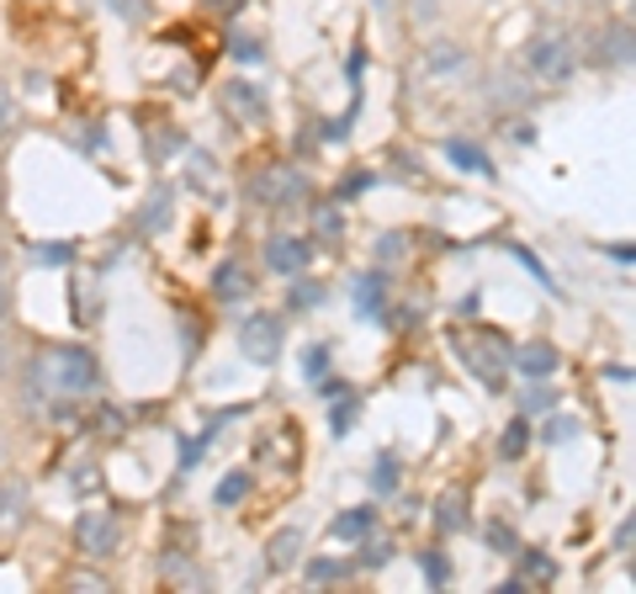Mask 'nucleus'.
I'll use <instances>...</instances> for the list:
<instances>
[{
  "mask_svg": "<svg viewBox=\"0 0 636 594\" xmlns=\"http://www.w3.org/2000/svg\"><path fill=\"white\" fill-rule=\"evenodd\" d=\"M38 260H70V244H42Z\"/></svg>",
  "mask_w": 636,
  "mask_h": 594,
  "instance_id": "bb28decb",
  "label": "nucleus"
},
{
  "mask_svg": "<svg viewBox=\"0 0 636 594\" xmlns=\"http://www.w3.org/2000/svg\"><path fill=\"white\" fill-rule=\"evenodd\" d=\"M525 64H530V75H536V80L562 85V80H573V70H578V53H573V43L562 38V33H547V38L530 43Z\"/></svg>",
  "mask_w": 636,
  "mask_h": 594,
  "instance_id": "f03ea898",
  "label": "nucleus"
},
{
  "mask_svg": "<svg viewBox=\"0 0 636 594\" xmlns=\"http://www.w3.org/2000/svg\"><path fill=\"white\" fill-rule=\"evenodd\" d=\"M525 573H530V579H541V584H547V579H552V557L530 553V557H525Z\"/></svg>",
  "mask_w": 636,
  "mask_h": 594,
  "instance_id": "4be33fe9",
  "label": "nucleus"
},
{
  "mask_svg": "<svg viewBox=\"0 0 636 594\" xmlns=\"http://www.w3.org/2000/svg\"><path fill=\"white\" fill-rule=\"evenodd\" d=\"M308 579H314V584H340V579H351V562H334V557H318L314 568H308Z\"/></svg>",
  "mask_w": 636,
  "mask_h": 594,
  "instance_id": "2eb2a0df",
  "label": "nucleus"
},
{
  "mask_svg": "<svg viewBox=\"0 0 636 594\" xmlns=\"http://www.w3.org/2000/svg\"><path fill=\"white\" fill-rule=\"evenodd\" d=\"M118 542H122V531L107 510H85V516L75 520V547L85 557H112L118 553Z\"/></svg>",
  "mask_w": 636,
  "mask_h": 594,
  "instance_id": "20e7f679",
  "label": "nucleus"
},
{
  "mask_svg": "<svg viewBox=\"0 0 636 594\" xmlns=\"http://www.w3.org/2000/svg\"><path fill=\"white\" fill-rule=\"evenodd\" d=\"M445 155L456 159L462 170H473V175H493V165H488V155H482V149H473V144H462V138H451V144H445Z\"/></svg>",
  "mask_w": 636,
  "mask_h": 594,
  "instance_id": "9b49d317",
  "label": "nucleus"
},
{
  "mask_svg": "<svg viewBox=\"0 0 636 594\" xmlns=\"http://www.w3.org/2000/svg\"><path fill=\"white\" fill-rule=\"evenodd\" d=\"M595 59L604 70H626L632 64V27L626 22H615V27H604L595 43Z\"/></svg>",
  "mask_w": 636,
  "mask_h": 594,
  "instance_id": "0eeeda50",
  "label": "nucleus"
},
{
  "mask_svg": "<svg viewBox=\"0 0 636 594\" xmlns=\"http://www.w3.org/2000/svg\"><path fill=\"white\" fill-rule=\"evenodd\" d=\"M303 366H308V383H318V377H323V366H329V351H323V346H314V351L303 356Z\"/></svg>",
  "mask_w": 636,
  "mask_h": 594,
  "instance_id": "412c9836",
  "label": "nucleus"
},
{
  "mask_svg": "<svg viewBox=\"0 0 636 594\" xmlns=\"http://www.w3.org/2000/svg\"><path fill=\"white\" fill-rule=\"evenodd\" d=\"M356 314H382V277H356Z\"/></svg>",
  "mask_w": 636,
  "mask_h": 594,
  "instance_id": "f8f14e48",
  "label": "nucleus"
},
{
  "mask_svg": "<svg viewBox=\"0 0 636 594\" xmlns=\"http://www.w3.org/2000/svg\"><path fill=\"white\" fill-rule=\"evenodd\" d=\"M488 542H493V553H515V531L504 525V520H488Z\"/></svg>",
  "mask_w": 636,
  "mask_h": 594,
  "instance_id": "6ab92c4d",
  "label": "nucleus"
},
{
  "mask_svg": "<svg viewBox=\"0 0 636 594\" xmlns=\"http://www.w3.org/2000/svg\"><path fill=\"white\" fill-rule=\"evenodd\" d=\"M525 436H530V420H515V425L504 431V440H499V451H504V462H515L519 451H525Z\"/></svg>",
  "mask_w": 636,
  "mask_h": 594,
  "instance_id": "f3484780",
  "label": "nucleus"
},
{
  "mask_svg": "<svg viewBox=\"0 0 636 594\" xmlns=\"http://www.w3.org/2000/svg\"><path fill=\"white\" fill-rule=\"evenodd\" d=\"M308 255H314V250H308L303 239H286V234L266 244V266H271L277 277H297V271L308 266Z\"/></svg>",
  "mask_w": 636,
  "mask_h": 594,
  "instance_id": "423d86ee",
  "label": "nucleus"
},
{
  "mask_svg": "<svg viewBox=\"0 0 636 594\" xmlns=\"http://www.w3.org/2000/svg\"><path fill=\"white\" fill-rule=\"evenodd\" d=\"M403 250H408V244H403V239H397V234H388V239H382V260H397Z\"/></svg>",
  "mask_w": 636,
  "mask_h": 594,
  "instance_id": "a878e982",
  "label": "nucleus"
},
{
  "mask_svg": "<svg viewBox=\"0 0 636 594\" xmlns=\"http://www.w3.org/2000/svg\"><path fill=\"white\" fill-rule=\"evenodd\" d=\"M462 356H467L473 377L488 388V393L504 388V346H499V340H462Z\"/></svg>",
  "mask_w": 636,
  "mask_h": 594,
  "instance_id": "39448f33",
  "label": "nucleus"
},
{
  "mask_svg": "<svg viewBox=\"0 0 636 594\" xmlns=\"http://www.w3.org/2000/svg\"><path fill=\"white\" fill-rule=\"evenodd\" d=\"M393 457H377V473H371V483H377V488H393Z\"/></svg>",
  "mask_w": 636,
  "mask_h": 594,
  "instance_id": "5701e85b",
  "label": "nucleus"
},
{
  "mask_svg": "<svg viewBox=\"0 0 636 594\" xmlns=\"http://www.w3.org/2000/svg\"><path fill=\"white\" fill-rule=\"evenodd\" d=\"M351 420H356V398L334 403V414H329V431H334V436H345V431H351Z\"/></svg>",
  "mask_w": 636,
  "mask_h": 594,
  "instance_id": "aec40b11",
  "label": "nucleus"
},
{
  "mask_svg": "<svg viewBox=\"0 0 636 594\" xmlns=\"http://www.w3.org/2000/svg\"><path fill=\"white\" fill-rule=\"evenodd\" d=\"M567 436H578V420H556L552 425V440H567Z\"/></svg>",
  "mask_w": 636,
  "mask_h": 594,
  "instance_id": "cd10ccee",
  "label": "nucleus"
},
{
  "mask_svg": "<svg viewBox=\"0 0 636 594\" xmlns=\"http://www.w3.org/2000/svg\"><path fill=\"white\" fill-rule=\"evenodd\" d=\"M229 107H234V112H244V118H260V112H266L260 90H255V85H244V80H234V85H229Z\"/></svg>",
  "mask_w": 636,
  "mask_h": 594,
  "instance_id": "ddd939ff",
  "label": "nucleus"
},
{
  "mask_svg": "<svg viewBox=\"0 0 636 594\" xmlns=\"http://www.w3.org/2000/svg\"><path fill=\"white\" fill-rule=\"evenodd\" d=\"M334 531L340 536H360V531H371V510H351V516L334 520Z\"/></svg>",
  "mask_w": 636,
  "mask_h": 594,
  "instance_id": "a211bd4d",
  "label": "nucleus"
},
{
  "mask_svg": "<svg viewBox=\"0 0 636 594\" xmlns=\"http://www.w3.org/2000/svg\"><path fill=\"white\" fill-rule=\"evenodd\" d=\"M96 420H101V431H107V436H118V431H122V414H118V409H101Z\"/></svg>",
  "mask_w": 636,
  "mask_h": 594,
  "instance_id": "393cba45",
  "label": "nucleus"
},
{
  "mask_svg": "<svg viewBox=\"0 0 636 594\" xmlns=\"http://www.w3.org/2000/svg\"><path fill=\"white\" fill-rule=\"evenodd\" d=\"M238 351L260 366H271L281 356V318L277 314H249L244 329H238Z\"/></svg>",
  "mask_w": 636,
  "mask_h": 594,
  "instance_id": "7ed1b4c3",
  "label": "nucleus"
},
{
  "mask_svg": "<svg viewBox=\"0 0 636 594\" xmlns=\"http://www.w3.org/2000/svg\"><path fill=\"white\" fill-rule=\"evenodd\" d=\"M244 494H249V473H229L218 483V505H223V510H234Z\"/></svg>",
  "mask_w": 636,
  "mask_h": 594,
  "instance_id": "dca6fc26",
  "label": "nucleus"
},
{
  "mask_svg": "<svg viewBox=\"0 0 636 594\" xmlns=\"http://www.w3.org/2000/svg\"><path fill=\"white\" fill-rule=\"evenodd\" d=\"M5 303H11V298H5V271H0V314H5Z\"/></svg>",
  "mask_w": 636,
  "mask_h": 594,
  "instance_id": "7c9ffc66",
  "label": "nucleus"
},
{
  "mask_svg": "<svg viewBox=\"0 0 636 594\" xmlns=\"http://www.w3.org/2000/svg\"><path fill=\"white\" fill-rule=\"evenodd\" d=\"M292 303H297V308H314V303H323V292H318V287H297Z\"/></svg>",
  "mask_w": 636,
  "mask_h": 594,
  "instance_id": "b1692460",
  "label": "nucleus"
},
{
  "mask_svg": "<svg viewBox=\"0 0 636 594\" xmlns=\"http://www.w3.org/2000/svg\"><path fill=\"white\" fill-rule=\"evenodd\" d=\"M425 573H430V579H436V584H440V579H445V573H451V568H445V562H440V557H425Z\"/></svg>",
  "mask_w": 636,
  "mask_h": 594,
  "instance_id": "c85d7f7f",
  "label": "nucleus"
},
{
  "mask_svg": "<svg viewBox=\"0 0 636 594\" xmlns=\"http://www.w3.org/2000/svg\"><path fill=\"white\" fill-rule=\"evenodd\" d=\"M5 118H11V96H5V85H0V128H5Z\"/></svg>",
  "mask_w": 636,
  "mask_h": 594,
  "instance_id": "c756f323",
  "label": "nucleus"
},
{
  "mask_svg": "<svg viewBox=\"0 0 636 594\" xmlns=\"http://www.w3.org/2000/svg\"><path fill=\"white\" fill-rule=\"evenodd\" d=\"M519 366H525L530 377H552V372H556V351L547 346V340H530V346L519 351Z\"/></svg>",
  "mask_w": 636,
  "mask_h": 594,
  "instance_id": "9d476101",
  "label": "nucleus"
},
{
  "mask_svg": "<svg viewBox=\"0 0 636 594\" xmlns=\"http://www.w3.org/2000/svg\"><path fill=\"white\" fill-rule=\"evenodd\" d=\"M212 292H218L223 303H238V298H249V271H244V266H218V277H212Z\"/></svg>",
  "mask_w": 636,
  "mask_h": 594,
  "instance_id": "1a4fd4ad",
  "label": "nucleus"
},
{
  "mask_svg": "<svg viewBox=\"0 0 636 594\" xmlns=\"http://www.w3.org/2000/svg\"><path fill=\"white\" fill-rule=\"evenodd\" d=\"M436 520L445 531H462L467 525V510H462V494H440L436 499Z\"/></svg>",
  "mask_w": 636,
  "mask_h": 594,
  "instance_id": "4468645a",
  "label": "nucleus"
},
{
  "mask_svg": "<svg viewBox=\"0 0 636 594\" xmlns=\"http://www.w3.org/2000/svg\"><path fill=\"white\" fill-rule=\"evenodd\" d=\"M48 372H53V377H48V383H53V393H90V388H96V377H101V372H96V356H90V351H85V346H59V351H53V356H48Z\"/></svg>",
  "mask_w": 636,
  "mask_h": 594,
  "instance_id": "f257e3e1",
  "label": "nucleus"
},
{
  "mask_svg": "<svg viewBox=\"0 0 636 594\" xmlns=\"http://www.w3.org/2000/svg\"><path fill=\"white\" fill-rule=\"evenodd\" d=\"M297 547H303V531H292V525H286V531H277V536L266 542V562H271L277 573H286V568L297 562Z\"/></svg>",
  "mask_w": 636,
  "mask_h": 594,
  "instance_id": "6e6552de",
  "label": "nucleus"
}]
</instances>
